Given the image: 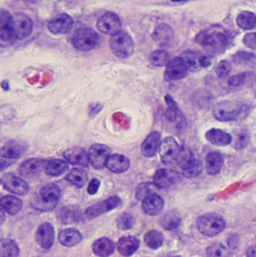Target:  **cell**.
Returning a JSON list of instances; mask_svg holds the SVG:
<instances>
[{
    "label": "cell",
    "mask_w": 256,
    "mask_h": 257,
    "mask_svg": "<svg viewBox=\"0 0 256 257\" xmlns=\"http://www.w3.org/2000/svg\"><path fill=\"white\" fill-rule=\"evenodd\" d=\"M197 228L203 235L215 236L225 228L224 219L216 213H207L197 219Z\"/></svg>",
    "instance_id": "1"
},
{
    "label": "cell",
    "mask_w": 256,
    "mask_h": 257,
    "mask_svg": "<svg viewBox=\"0 0 256 257\" xmlns=\"http://www.w3.org/2000/svg\"><path fill=\"white\" fill-rule=\"evenodd\" d=\"M110 50L118 58H128L134 52V41L130 34L125 31H120L111 36L109 41Z\"/></svg>",
    "instance_id": "2"
},
{
    "label": "cell",
    "mask_w": 256,
    "mask_h": 257,
    "mask_svg": "<svg viewBox=\"0 0 256 257\" xmlns=\"http://www.w3.org/2000/svg\"><path fill=\"white\" fill-rule=\"evenodd\" d=\"M39 195H40V201H36L32 203L33 206L38 210L49 211L55 208L57 201L60 198L61 191L57 185L53 183H49L40 188Z\"/></svg>",
    "instance_id": "3"
},
{
    "label": "cell",
    "mask_w": 256,
    "mask_h": 257,
    "mask_svg": "<svg viewBox=\"0 0 256 257\" xmlns=\"http://www.w3.org/2000/svg\"><path fill=\"white\" fill-rule=\"evenodd\" d=\"M99 41L97 33L88 27L77 29L72 36V45L79 51H90L94 49Z\"/></svg>",
    "instance_id": "4"
},
{
    "label": "cell",
    "mask_w": 256,
    "mask_h": 257,
    "mask_svg": "<svg viewBox=\"0 0 256 257\" xmlns=\"http://www.w3.org/2000/svg\"><path fill=\"white\" fill-rule=\"evenodd\" d=\"M177 165L183 170L186 176L195 177L201 173L202 165L201 162L196 160L192 152L188 148L182 147L176 157Z\"/></svg>",
    "instance_id": "5"
},
{
    "label": "cell",
    "mask_w": 256,
    "mask_h": 257,
    "mask_svg": "<svg viewBox=\"0 0 256 257\" xmlns=\"http://www.w3.org/2000/svg\"><path fill=\"white\" fill-rule=\"evenodd\" d=\"M243 105L232 101H222L213 109L214 117L219 121H232L242 113Z\"/></svg>",
    "instance_id": "6"
},
{
    "label": "cell",
    "mask_w": 256,
    "mask_h": 257,
    "mask_svg": "<svg viewBox=\"0 0 256 257\" xmlns=\"http://www.w3.org/2000/svg\"><path fill=\"white\" fill-rule=\"evenodd\" d=\"M197 41L209 50L217 52L225 49L228 44V37L220 31L202 32Z\"/></svg>",
    "instance_id": "7"
},
{
    "label": "cell",
    "mask_w": 256,
    "mask_h": 257,
    "mask_svg": "<svg viewBox=\"0 0 256 257\" xmlns=\"http://www.w3.org/2000/svg\"><path fill=\"white\" fill-rule=\"evenodd\" d=\"M97 29L106 35L113 36L121 31V20L113 12H106L97 20Z\"/></svg>",
    "instance_id": "8"
},
{
    "label": "cell",
    "mask_w": 256,
    "mask_h": 257,
    "mask_svg": "<svg viewBox=\"0 0 256 257\" xmlns=\"http://www.w3.org/2000/svg\"><path fill=\"white\" fill-rule=\"evenodd\" d=\"M111 155V149L104 144H93L88 150L89 162L95 169H101L106 166L107 159Z\"/></svg>",
    "instance_id": "9"
},
{
    "label": "cell",
    "mask_w": 256,
    "mask_h": 257,
    "mask_svg": "<svg viewBox=\"0 0 256 257\" xmlns=\"http://www.w3.org/2000/svg\"><path fill=\"white\" fill-rule=\"evenodd\" d=\"M120 205H121V199L118 196H112L88 207L85 211V216L88 219H94L95 217L103 213L109 212Z\"/></svg>",
    "instance_id": "10"
},
{
    "label": "cell",
    "mask_w": 256,
    "mask_h": 257,
    "mask_svg": "<svg viewBox=\"0 0 256 257\" xmlns=\"http://www.w3.org/2000/svg\"><path fill=\"white\" fill-rule=\"evenodd\" d=\"M15 39L27 38L33 30V22L29 16L22 13L12 15Z\"/></svg>",
    "instance_id": "11"
},
{
    "label": "cell",
    "mask_w": 256,
    "mask_h": 257,
    "mask_svg": "<svg viewBox=\"0 0 256 257\" xmlns=\"http://www.w3.org/2000/svg\"><path fill=\"white\" fill-rule=\"evenodd\" d=\"M181 147L173 137L164 138L159 146V154L161 161L165 164H170L176 160V157Z\"/></svg>",
    "instance_id": "12"
},
{
    "label": "cell",
    "mask_w": 256,
    "mask_h": 257,
    "mask_svg": "<svg viewBox=\"0 0 256 257\" xmlns=\"http://www.w3.org/2000/svg\"><path fill=\"white\" fill-rule=\"evenodd\" d=\"M15 40L12 15L5 9L0 10V41L1 44H11Z\"/></svg>",
    "instance_id": "13"
},
{
    "label": "cell",
    "mask_w": 256,
    "mask_h": 257,
    "mask_svg": "<svg viewBox=\"0 0 256 257\" xmlns=\"http://www.w3.org/2000/svg\"><path fill=\"white\" fill-rule=\"evenodd\" d=\"M73 22V18L69 14L62 13L50 20L47 24V28L52 34H65L72 29Z\"/></svg>",
    "instance_id": "14"
},
{
    "label": "cell",
    "mask_w": 256,
    "mask_h": 257,
    "mask_svg": "<svg viewBox=\"0 0 256 257\" xmlns=\"http://www.w3.org/2000/svg\"><path fill=\"white\" fill-rule=\"evenodd\" d=\"M2 185L6 190L17 195H25L29 190L27 182L13 173L6 174L2 177Z\"/></svg>",
    "instance_id": "15"
},
{
    "label": "cell",
    "mask_w": 256,
    "mask_h": 257,
    "mask_svg": "<svg viewBox=\"0 0 256 257\" xmlns=\"http://www.w3.org/2000/svg\"><path fill=\"white\" fill-rule=\"evenodd\" d=\"M46 160L41 158H30L18 167V173L23 177H33L38 175L45 166Z\"/></svg>",
    "instance_id": "16"
},
{
    "label": "cell",
    "mask_w": 256,
    "mask_h": 257,
    "mask_svg": "<svg viewBox=\"0 0 256 257\" xmlns=\"http://www.w3.org/2000/svg\"><path fill=\"white\" fill-rule=\"evenodd\" d=\"M188 67L181 57H175L166 65V75L170 80H180L187 75Z\"/></svg>",
    "instance_id": "17"
},
{
    "label": "cell",
    "mask_w": 256,
    "mask_h": 257,
    "mask_svg": "<svg viewBox=\"0 0 256 257\" xmlns=\"http://www.w3.org/2000/svg\"><path fill=\"white\" fill-rule=\"evenodd\" d=\"M54 228L52 224L45 222L39 225L36 232V240L38 244L44 248L49 249L54 243Z\"/></svg>",
    "instance_id": "18"
},
{
    "label": "cell",
    "mask_w": 256,
    "mask_h": 257,
    "mask_svg": "<svg viewBox=\"0 0 256 257\" xmlns=\"http://www.w3.org/2000/svg\"><path fill=\"white\" fill-rule=\"evenodd\" d=\"M163 207L164 201L156 193H150L142 200V209L150 216L158 215L163 210Z\"/></svg>",
    "instance_id": "19"
},
{
    "label": "cell",
    "mask_w": 256,
    "mask_h": 257,
    "mask_svg": "<svg viewBox=\"0 0 256 257\" xmlns=\"http://www.w3.org/2000/svg\"><path fill=\"white\" fill-rule=\"evenodd\" d=\"M179 179V174L173 170L159 169L153 176V184L159 188H168Z\"/></svg>",
    "instance_id": "20"
},
{
    "label": "cell",
    "mask_w": 256,
    "mask_h": 257,
    "mask_svg": "<svg viewBox=\"0 0 256 257\" xmlns=\"http://www.w3.org/2000/svg\"><path fill=\"white\" fill-rule=\"evenodd\" d=\"M63 156H64V158L66 159L67 162H69L71 164H74V165H79V166L86 167L90 163L88 152H86L82 148L75 147V148L67 149L63 153Z\"/></svg>",
    "instance_id": "21"
},
{
    "label": "cell",
    "mask_w": 256,
    "mask_h": 257,
    "mask_svg": "<svg viewBox=\"0 0 256 257\" xmlns=\"http://www.w3.org/2000/svg\"><path fill=\"white\" fill-rule=\"evenodd\" d=\"M153 40L160 46H168L171 44L174 33L172 28L167 24H159L154 29V32L152 34Z\"/></svg>",
    "instance_id": "22"
},
{
    "label": "cell",
    "mask_w": 256,
    "mask_h": 257,
    "mask_svg": "<svg viewBox=\"0 0 256 257\" xmlns=\"http://www.w3.org/2000/svg\"><path fill=\"white\" fill-rule=\"evenodd\" d=\"M160 133L157 131L151 132L146 139L142 142L141 152L145 157H153L159 150L160 146Z\"/></svg>",
    "instance_id": "23"
},
{
    "label": "cell",
    "mask_w": 256,
    "mask_h": 257,
    "mask_svg": "<svg viewBox=\"0 0 256 257\" xmlns=\"http://www.w3.org/2000/svg\"><path fill=\"white\" fill-rule=\"evenodd\" d=\"M25 152L24 144L18 141H8L2 147L0 155L5 159H17Z\"/></svg>",
    "instance_id": "24"
},
{
    "label": "cell",
    "mask_w": 256,
    "mask_h": 257,
    "mask_svg": "<svg viewBox=\"0 0 256 257\" xmlns=\"http://www.w3.org/2000/svg\"><path fill=\"white\" fill-rule=\"evenodd\" d=\"M205 138L208 142L216 146H227L232 141V137L229 133L217 128L209 129L205 133Z\"/></svg>",
    "instance_id": "25"
},
{
    "label": "cell",
    "mask_w": 256,
    "mask_h": 257,
    "mask_svg": "<svg viewBox=\"0 0 256 257\" xmlns=\"http://www.w3.org/2000/svg\"><path fill=\"white\" fill-rule=\"evenodd\" d=\"M130 166V160L121 154H111L106 162V167L114 173L125 172Z\"/></svg>",
    "instance_id": "26"
},
{
    "label": "cell",
    "mask_w": 256,
    "mask_h": 257,
    "mask_svg": "<svg viewBox=\"0 0 256 257\" xmlns=\"http://www.w3.org/2000/svg\"><path fill=\"white\" fill-rule=\"evenodd\" d=\"M58 240L62 245L67 246V247H72L82 241V235L76 229L67 228V229L62 230L59 233Z\"/></svg>",
    "instance_id": "27"
},
{
    "label": "cell",
    "mask_w": 256,
    "mask_h": 257,
    "mask_svg": "<svg viewBox=\"0 0 256 257\" xmlns=\"http://www.w3.org/2000/svg\"><path fill=\"white\" fill-rule=\"evenodd\" d=\"M139 247V240L134 236H126L119 239L117 243V250L123 256L134 254Z\"/></svg>",
    "instance_id": "28"
},
{
    "label": "cell",
    "mask_w": 256,
    "mask_h": 257,
    "mask_svg": "<svg viewBox=\"0 0 256 257\" xmlns=\"http://www.w3.org/2000/svg\"><path fill=\"white\" fill-rule=\"evenodd\" d=\"M114 243L112 240L106 237H102L97 239L93 245H92V250L94 254H96L99 257H108L110 256L113 251H114Z\"/></svg>",
    "instance_id": "29"
},
{
    "label": "cell",
    "mask_w": 256,
    "mask_h": 257,
    "mask_svg": "<svg viewBox=\"0 0 256 257\" xmlns=\"http://www.w3.org/2000/svg\"><path fill=\"white\" fill-rule=\"evenodd\" d=\"M202 56H203V54L198 53L196 51L186 50V51L182 52L181 59L185 62L186 66L188 67L189 70L198 71L202 68V66H201Z\"/></svg>",
    "instance_id": "30"
},
{
    "label": "cell",
    "mask_w": 256,
    "mask_h": 257,
    "mask_svg": "<svg viewBox=\"0 0 256 257\" xmlns=\"http://www.w3.org/2000/svg\"><path fill=\"white\" fill-rule=\"evenodd\" d=\"M223 165V157L218 152H210L206 156V171L210 175L219 173Z\"/></svg>",
    "instance_id": "31"
},
{
    "label": "cell",
    "mask_w": 256,
    "mask_h": 257,
    "mask_svg": "<svg viewBox=\"0 0 256 257\" xmlns=\"http://www.w3.org/2000/svg\"><path fill=\"white\" fill-rule=\"evenodd\" d=\"M1 208L11 215L17 214L22 208V201L15 196H3L0 200Z\"/></svg>",
    "instance_id": "32"
},
{
    "label": "cell",
    "mask_w": 256,
    "mask_h": 257,
    "mask_svg": "<svg viewBox=\"0 0 256 257\" xmlns=\"http://www.w3.org/2000/svg\"><path fill=\"white\" fill-rule=\"evenodd\" d=\"M68 169V164L60 159H51L45 162L44 170L50 176H59Z\"/></svg>",
    "instance_id": "33"
},
{
    "label": "cell",
    "mask_w": 256,
    "mask_h": 257,
    "mask_svg": "<svg viewBox=\"0 0 256 257\" xmlns=\"http://www.w3.org/2000/svg\"><path fill=\"white\" fill-rule=\"evenodd\" d=\"M65 179L76 187H83L88 180V174L83 169L74 168L66 175Z\"/></svg>",
    "instance_id": "34"
},
{
    "label": "cell",
    "mask_w": 256,
    "mask_h": 257,
    "mask_svg": "<svg viewBox=\"0 0 256 257\" xmlns=\"http://www.w3.org/2000/svg\"><path fill=\"white\" fill-rule=\"evenodd\" d=\"M237 25L244 30L254 28L256 25V16L249 11H242L236 17Z\"/></svg>",
    "instance_id": "35"
},
{
    "label": "cell",
    "mask_w": 256,
    "mask_h": 257,
    "mask_svg": "<svg viewBox=\"0 0 256 257\" xmlns=\"http://www.w3.org/2000/svg\"><path fill=\"white\" fill-rule=\"evenodd\" d=\"M163 234L157 230H149L144 235V242L151 249L159 248L163 244Z\"/></svg>",
    "instance_id": "36"
},
{
    "label": "cell",
    "mask_w": 256,
    "mask_h": 257,
    "mask_svg": "<svg viewBox=\"0 0 256 257\" xmlns=\"http://www.w3.org/2000/svg\"><path fill=\"white\" fill-rule=\"evenodd\" d=\"M19 247L11 239H2L0 242V257H18Z\"/></svg>",
    "instance_id": "37"
},
{
    "label": "cell",
    "mask_w": 256,
    "mask_h": 257,
    "mask_svg": "<svg viewBox=\"0 0 256 257\" xmlns=\"http://www.w3.org/2000/svg\"><path fill=\"white\" fill-rule=\"evenodd\" d=\"M180 221H181V218H180L179 214L174 211H170L161 217L160 224L164 229L172 230L179 226Z\"/></svg>",
    "instance_id": "38"
},
{
    "label": "cell",
    "mask_w": 256,
    "mask_h": 257,
    "mask_svg": "<svg viewBox=\"0 0 256 257\" xmlns=\"http://www.w3.org/2000/svg\"><path fill=\"white\" fill-rule=\"evenodd\" d=\"M169 61H170L169 54L162 49L153 51L149 56V62L156 67L166 66L169 63Z\"/></svg>",
    "instance_id": "39"
},
{
    "label": "cell",
    "mask_w": 256,
    "mask_h": 257,
    "mask_svg": "<svg viewBox=\"0 0 256 257\" xmlns=\"http://www.w3.org/2000/svg\"><path fill=\"white\" fill-rule=\"evenodd\" d=\"M59 217L62 222L64 223H72V222H78L81 220V214L79 210L71 207L63 208L60 210Z\"/></svg>",
    "instance_id": "40"
},
{
    "label": "cell",
    "mask_w": 256,
    "mask_h": 257,
    "mask_svg": "<svg viewBox=\"0 0 256 257\" xmlns=\"http://www.w3.org/2000/svg\"><path fill=\"white\" fill-rule=\"evenodd\" d=\"M208 257H232L231 252L222 244L214 243L207 248Z\"/></svg>",
    "instance_id": "41"
},
{
    "label": "cell",
    "mask_w": 256,
    "mask_h": 257,
    "mask_svg": "<svg viewBox=\"0 0 256 257\" xmlns=\"http://www.w3.org/2000/svg\"><path fill=\"white\" fill-rule=\"evenodd\" d=\"M252 75H253V73L248 72V71H245V72H243V73H240V74H237V75H234V76L230 77V78L228 79L227 83H228V85L233 86V87H235V86H240V85L246 83V82L250 79V77H251Z\"/></svg>",
    "instance_id": "42"
},
{
    "label": "cell",
    "mask_w": 256,
    "mask_h": 257,
    "mask_svg": "<svg viewBox=\"0 0 256 257\" xmlns=\"http://www.w3.org/2000/svg\"><path fill=\"white\" fill-rule=\"evenodd\" d=\"M116 223H117V226L119 229L127 230L134 225V218L129 213H123L118 217Z\"/></svg>",
    "instance_id": "43"
},
{
    "label": "cell",
    "mask_w": 256,
    "mask_h": 257,
    "mask_svg": "<svg viewBox=\"0 0 256 257\" xmlns=\"http://www.w3.org/2000/svg\"><path fill=\"white\" fill-rule=\"evenodd\" d=\"M215 71L219 78H221V79L226 78L231 71V63L227 60H222L217 64Z\"/></svg>",
    "instance_id": "44"
},
{
    "label": "cell",
    "mask_w": 256,
    "mask_h": 257,
    "mask_svg": "<svg viewBox=\"0 0 256 257\" xmlns=\"http://www.w3.org/2000/svg\"><path fill=\"white\" fill-rule=\"evenodd\" d=\"M233 59L238 63L253 64L256 62V56L247 52H238L233 56Z\"/></svg>",
    "instance_id": "45"
},
{
    "label": "cell",
    "mask_w": 256,
    "mask_h": 257,
    "mask_svg": "<svg viewBox=\"0 0 256 257\" xmlns=\"http://www.w3.org/2000/svg\"><path fill=\"white\" fill-rule=\"evenodd\" d=\"M248 142H249V135H248L247 132L243 131L237 136V139H236V142H235L234 146L237 149H243L244 147H246Z\"/></svg>",
    "instance_id": "46"
},
{
    "label": "cell",
    "mask_w": 256,
    "mask_h": 257,
    "mask_svg": "<svg viewBox=\"0 0 256 257\" xmlns=\"http://www.w3.org/2000/svg\"><path fill=\"white\" fill-rule=\"evenodd\" d=\"M150 184L148 183H144L138 186L137 191H136V196L138 199H144L147 195L150 194Z\"/></svg>",
    "instance_id": "47"
},
{
    "label": "cell",
    "mask_w": 256,
    "mask_h": 257,
    "mask_svg": "<svg viewBox=\"0 0 256 257\" xmlns=\"http://www.w3.org/2000/svg\"><path fill=\"white\" fill-rule=\"evenodd\" d=\"M243 44L251 49H256V32L247 33L242 40Z\"/></svg>",
    "instance_id": "48"
},
{
    "label": "cell",
    "mask_w": 256,
    "mask_h": 257,
    "mask_svg": "<svg viewBox=\"0 0 256 257\" xmlns=\"http://www.w3.org/2000/svg\"><path fill=\"white\" fill-rule=\"evenodd\" d=\"M99 186H100V181H99L98 179H96V178L92 179V180L89 182L88 187H87V192H88V194L94 195V194L98 191Z\"/></svg>",
    "instance_id": "49"
},
{
    "label": "cell",
    "mask_w": 256,
    "mask_h": 257,
    "mask_svg": "<svg viewBox=\"0 0 256 257\" xmlns=\"http://www.w3.org/2000/svg\"><path fill=\"white\" fill-rule=\"evenodd\" d=\"M247 257H256V245L250 246L246 251Z\"/></svg>",
    "instance_id": "50"
},
{
    "label": "cell",
    "mask_w": 256,
    "mask_h": 257,
    "mask_svg": "<svg viewBox=\"0 0 256 257\" xmlns=\"http://www.w3.org/2000/svg\"><path fill=\"white\" fill-rule=\"evenodd\" d=\"M26 1H29V2H36V1H38V0H26Z\"/></svg>",
    "instance_id": "51"
},
{
    "label": "cell",
    "mask_w": 256,
    "mask_h": 257,
    "mask_svg": "<svg viewBox=\"0 0 256 257\" xmlns=\"http://www.w3.org/2000/svg\"><path fill=\"white\" fill-rule=\"evenodd\" d=\"M171 257H179V256H171Z\"/></svg>",
    "instance_id": "52"
}]
</instances>
